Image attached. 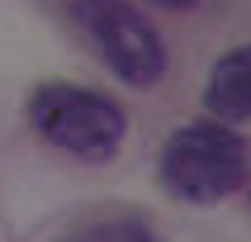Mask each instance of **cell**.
I'll return each instance as SVG.
<instances>
[{"instance_id": "cell-6", "label": "cell", "mask_w": 251, "mask_h": 242, "mask_svg": "<svg viewBox=\"0 0 251 242\" xmlns=\"http://www.w3.org/2000/svg\"><path fill=\"white\" fill-rule=\"evenodd\" d=\"M147 5H161V10H195L199 0H147Z\"/></svg>"}, {"instance_id": "cell-4", "label": "cell", "mask_w": 251, "mask_h": 242, "mask_svg": "<svg viewBox=\"0 0 251 242\" xmlns=\"http://www.w3.org/2000/svg\"><path fill=\"white\" fill-rule=\"evenodd\" d=\"M204 109L213 114V124H227V128L251 119V43H242L213 62L209 81H204Z\"/></svg>"}, {"instance_id": "cell-5", "label": "cell", "mask_w": 251, "mask_h": 242, "mask_svg": "<svg viewBox=\"0 0 251 242\" xmlns=\"http://www.w3.org/2000/svg\"><path fill=\"white\" fill-rule=\"evenodd\" d=\"M57 242H161V233L138 214H95L71 223Z\"/></svg>"}, {"instance_id": "cell-1", "label": "cell", "mask_w": 251, "mask_h": 242, "mask_svg": "<svg viewBox=\"0 0 251 242\" xmlns=\"http://www.w3.org/2000/svg\"><path fill=\"white\" fill-rule=\"evenodd\" d=\"M251 171V147L237 128L227 124H185L176 128L156 157V176L185 204H218L237 195Z\"/></svg>"}, {"instance_id": "cell-2", "label": "cell", "mask_w": 251, "mask_h": 242, "mask_svg": "<svg viewBox=\"0 0 251 242\" xmlns=\"http://www.w3.org/2000/svg\"><path fill=\"white\" fill-rule=\"evenodd\" d=\"M28 124L48 147L76 161H109L128 138V114L100 90L71 81H43L28 95Z\"/></svg>"}, {"instance_id": "cell-3", "label": "cell", "mask_w": 251, "mask_h": 242, "mask_svg": "<svg viewBox=\"0 0 251 242\" xmlns=\"http://www.w3.org/2000/svg\"><path fill=\"white\" fill-rule=\"evenodd\" d=\"M76 28L95 43L100 62L133 90H152L166 76V43L156 24L128 0H71Z\"/></svg>"}]
</instances>
